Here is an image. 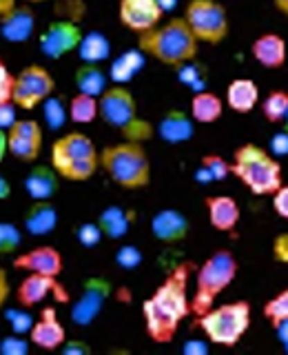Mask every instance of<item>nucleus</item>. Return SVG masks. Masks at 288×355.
<instances>
[{"label": "nucleus", "instance_id": "nucleus-47", "mask_svg": "<svg viewBox=\"0 0 288 355\" xmlns=\"http://www.w3.org/2000/svg\"><path fill=\"white\" fill-rule=\"evenodd\" d=\"M273 331H275V336H277V340H280V342H282V347H284V351L288 353V320L280 322V324H273Z\"/></svg>", "mask_w": 288, "mask_h": 355}, {"label": "nucleus", "instance_id": "nucleus-10", "mask_svg": "<svg viewBox=\"0 0 288 355\" xmlns=\"http://www.w3.org/2000/svg\"><path fill=\"white\" fill-rule=\"evenodd\" d=\"M53 89H55V80L44 67L27 64L25 69H20L18 76H14L11 103L16 107H22L25 111H31L40 107L47 98H51Z\"/></svg>", "mask_w": 288, "mask_h": 355}, {"label": "nucleus", "instance_id": "nucleus-43", "mask_svg": "<svg viewBox=\"0 0 288 355\" xmlns=\"http://www.w3.org/2000/svg\"><path fill=\"white\" fill-rule=\"evenodd\" d=\"M11 87H14V76L9 73L5 62L0 60V103L11 100Z\"/></svg>", "mask_w": 288, "mask_h": 355}, {"label": "nucleus", "instance_id": "nucleus-48", "mask_svg": "<svg viewBox=\"0 0 288 355\" xmlns=\"http://www.w3.org/2000/svg\"><path fill=\"white\" fill-rule=\"evenodd\" d=\"M186 355H206V351H208V347L204 342H195V340H191V342H186L184 344V349H182Z\"/></svg>", "mask_w": 288, "mask_h": 355}, {"label": "nucleus", "instance_id": "nucleus-34", "mask_svg": "<svg viewBox=\"0 0 288 355\" xmlns=\"http://www.w3.org/2000/svg\"><path fill=\"white\" fill-rule=\"evenodd\" d=\"M262 315L269 320V324H280V322L288 320V286L277 291L273 297H269L262 306Z\"/></svg>", "mask_w": 288, "mask_h": 355}, {"label": "nucleus", "instance_id": "nucleus-52", "mask_svg": "<svg viewBox=\"0 0 288 355\" xmlns=\"http://www.w3.org/2000/svg\"><path fill=\"white\" fill-rule=\"evenodd\" d=\"M9 151V147H7V131L5 129H0V160L5 158V153Z\"/></svg>", "mask_w": 288, "mask_h": 355}, {"label": "nucleus", "instance_id": "nucleus-26", "mask_svg": "<svg viewBox=\"0 0 288 355\" xmlns=\"http://www.w3.org/2000/svg\"><path fill=\"white\" fill-rule=\"evenodd\" d=\"M58 171L51 164L33 166L25 180V189L33 200H51L55 191H58Z\"/></svg>", "mask_w": 288, "mask_h": 355}, {"label": "nucleus", "instance_id": "nucleus-33", "mask_svg": "<svg viewBox=\"0 0 288 355\" xmlns=\"http://www.w3.org/2000/svg\"><path fill=\"white\" fill-rule=\"evenodd\" d=\"M69 118L73 122H78V125H89V122H93L96 118H100L98 98L78 92L71 98V103H69Z\"/></svg>", "mask_w": 288, "mask_h": 355}, {"label": "nucleus", "instance_id": "nucleus-38", "mask_svg": "<svg viewBox=\"0 0 288 355\" xmlns=\"http://www.w3.org/2000/svg\"><path fill=\"white\" fill-rule=\"evenodd\" d=\"M116 260H118V264L122 266V269H136V266L142 262V253L136 249V247H122L120 251H118V255H116Z\"/></svg>", "mask_w": 288, "mask_h": 355}, {"label": "nucleus", "instance_id": "nucleus-40", "mask_svg": "<svg viewBox=\"0 0 288 355\" xmlns=\"http://www.w3.org/2000/svg\"><path fill=\"white\" fill-rule=\"evenodd\" d=\"M271 253H273L275 262L288 264V233H280V236H275V240L271 244Z\"/></svg>", "mask_w": 288, "mask_h": 355}, {"label": "nucleus", "instance_id": "nucleus-51", "mask_svg": "<svg viewBox=\"0 0 288 355\" xmlns=\"http://www.w3.org/2000/svg\"><path fill=\"white\" fill-rule=\"evenodd\" d=\"M9 196H11V184L7 178L0 175V200H7Z\"/></svg>", "mask_w": 288, "mask_h": 355}, {"label": "nucleus", "instance_id": "nucleus-54", "mask_svg": "<svg viewBox=\"0 0 288 355\" xmlns=\"http://www.w3.org/2000/svg\"><path fill=\"white\" fill-rule=\"evenodd\" d=\"M284 129L288 131V116H286V120H284Z\"/></svg>", "mask_w": 288, "mask_h": 355}, {"label": "nucleus", "instance_id": "nucleus-31", "mask_svg": "<svg viewBox=\"0 0 288 355\" xmlns=\"http://www.w3.org/2000/svg\"><path fill=\"white\" fill-rule=\"evenodd\" d=\"M260 111L266 122L271 125H284L288 116V92L286 89H275L264 100H260Z\"/></svg>", "mask_w": 288, "mask_h": 355}, {"label": "nucleus", "instance_id": "nucleus-30", "mask_svg": "<svg viewBox=\"0 0 288 355\" xmlns=\"http://www.w3.org/2000/svg\"><path fill=\"white\" fill-rule=\"evenodd\" d=\"M98 225H100V229H102V236H107L111 240H118V238H122L129 231L131 218L127 216L125 209L109 207V209L102 211V214H100Z\"/></svg>", "mask_w": 288, "mask_h": 355}, {"label": "nucleus", "instance_id": "nucleus-55", "mask_svg": "<svg viewBox=\"0 0 288 355\" xmlns=\"http://www.w3.org/2000/svg\"><path fill=\"white\" fill-rule=\"evenodd\" d=\"M27 3H44V0H27Z\"/></svg>", "mask_w": 288, "mask_h": 355}, {"label": "nucleus", "instance_id": "nucleus-49", "mask_svg": "<svg viewBox=\"0 0 288 355\" xmlns=\"http://www.w3.org/2000/svg\"><path fill=\"white\" fill-rule=\"evenodd\" d=\"M7 297H9V277L5 269H0V309L7 302Z\"/></svg>", "mask_w": 288, "mask_h": 355}, {"label": "nucleus", "instance_id": "nucleus-37", "mask_svg": "<svg viewBox=\"0 0 288 355\" xmlns=\"http://www.w3.org/2000/svg\"><path fill=\"white\" fill-rule=\"evenodd\" d=\"M75 236H78V242L84 244V247H93V244H98L100 238H102V229H100L98 222H84V225L78 227Z\"/></svg>", "mask_w": 288, "mask_h": 355}, {"label": "nucleus", "instance_id": "nucleus-6", "mask_svg": "<svg viewBox=\"0 0 288 355\" xmlns=\"http://www.w3.org/2000/svg\"><path fill=\"white\" fill-rule=\"evenodd\" d=\"M51 166L64 180L87 182L100 169V151L87 133H64L51 144Z\"/></svg>", "mask_w": 288, "mask_h": 355}, {"label": "nucleus", "instance_id": "nucleus-27", "mask_svg": "<svg viewBox=\"0 0 288 355\" xmlns=\"http://www.w3.org/2000/svg\"><path fill=\"white\" fill-rule=\"evenodd\" d=\"M73 80H75L78 92H80V94H89V96H96V98H100L109 89L107 87L109 76L102 69H100L98 64H93V62H84V64L78 67Z\"/></svg>", "mask_w": 288, "mask_h": 355}, {"label": "nucleus", "instance_id": "nucleus-25", "mask_svg": "<svg viewBox=\"0 0 288 355\" xmlns=\"http://www.w3.org/2000/svg\"><path fill=\"white\" fill-rule=\"evenodd\" d=\"M58 225V209L49 200H36L25 216V229L31 236H49Z\"/></svg>", "mask_w": 288, "mask_h": 355}, {"label": "nucleus", "instance_id": "nucleus-44", "mask_svg": "<svg viewBox=\"0 0 288 355\" xmlns=\"http://www.w3.org/2000/svg\"><path fill=\"white\" fill-rule=\"evenodd\" d=\"M16 122V105L11 100H5L0 103V129H9Z\"/></svg>", "mask_w": 288, "mask_h": 355}, {"label": "nucleus", "instance_id": "nucleus-23", "mask_svg": "<svg viewBox=\"0 0 288 355\" xmlns=\"http://www.w3.org/2000/svg\"><path fill=\"white\" fill-rule=\"evenodd\" d=\"M58 288V282L51 275H42V273H29L25 280L18 286V302L20 306H36L38 302H42L51 291Z\"/></svg>", "mask_w": 288, "mask_h": 355}, {"label": "nucleus", "instance_id": "nucleus-41", "mask_svg": "<svg viewBox=\"0 0 288 355\" xmlns=\"http://www.w3.org/2000/svg\"><path fill=\"white\" fill-rule=\"evenodd\" d=\"M29 344L20 338H7L0 342V353L3 355H27Z\"/></svg>", "mask_w": 288, "mask_h": 355}, {"label": "nucleus", "instance_id": "nucleus-28", "mask_svg": "<svg viewBox=\"0 0 288 355\" xmlns=\"http://www.w3.org/2000/svg\"><path fill=\"white\" fill-rule=\"evenodd\" d=\"M144 55L140 49H129L125 53H120L118 58L114 60V64H111V80H114L116 85H125L129 80H133V78L138 76V71L142 69V64H144Z\"/></svg>", "mask_w": 288, "mask_h": 355}, {"label": "nucleus", "instance_id": "nucleus-53", "mask_svg": "<svg viewBox=\"0 0 288 355\" xmlns=\"http://www.w3.org/2000/svg\"><path fill=\"white\" fill-rule=\"evenodd\" d=\"M273 7L280 11L282 16L288 18V0H273Z\"/></svg>", "mask_w": 288, "mask_h": 355}, {"label": "nucleus", "instance_id": "nucleus-9", "mask_svg": "<svg viewBox=\"0 0 288 355\" xmlns=\"http://www.w3.org/2000/svg\"><path fill=\"white\" fill-rule=\"evenodd\" d=\"M182 18L186 20L197 42L219 44L228 36V11L217 0H188Z\"/></svg>", "mask_w": 288, "mask_h": 355}, {"label": "nucleus", "instance_id": "nucleus-24", "mask_svg": "<svg viewBox=\"0 0 288 355\" xmlns=\"http://www.w3.org/2000/svg\"><path fill=\"white\" fill-rule=\"evenodd\" d=\"M224 107H226V103L217 94L202 89V92L193 94L188 114H191V118L195 122H199V125H213V122H217L222 116H224Z\"/></svg>", "mask_w": 288, "mask_h": 355}, {"label": "nucleus", "instance_id": "nucleus-22", "mask_svg": "<svg viewBox=\"0 0 288 355\" xmlns=\"http://www.w3.org/2000/svg\"><path fill=\"white\" fill-rule=\"evenodd\" d=\"M36 27V16L29 7H16L0 18V36L7 42H27Z\"/></svg>", "mask_w": 288, "mask_h": 355}, {"label": "nucleus", "instance_id": "nucleus-11", "mask_svg": "<svg viewBox=\"0 0 288 355\" xmlns=\"http://www.w3.org/2000/svg\"><path fill=\"white\" fill-rule=\"evenodd\" d=\"M111 295V282L105 277H89L84 280L82 293L71 306V322L75 327H89L93 324V320L100 315V311L105 309V302Z\"/></svg>", "mask_w": 288, "mask_h": 355}, {"label": "nucleus", "instance_id": "nucleus-12", "mask_svg": "<svg viewBox=\"0 0 288 355\" xmlns=\"http://www.w3.org/2000/svg\"><path fill=\"white\" fill-rule=\"evenodd\" d=\"M9 153L20 162L38 160L42 151V127L38 120H16L7 129Z\"/></svg>", "mask_w": 288, "mask_h": 355}, {"label": "nucleus", "instance_id": "nucleus-42", "mask_svg": "<svg viewBox=\"0 0 288 355\" xmlns=\"http://www.w3.org/2000/svg\"><path fill=\"white\" fill-rule=\"evenodd\" d=\"M7 318H9V324L14 327L16 333L31 331V327H33L31 315L29 313H22V311H7Z\"/></svg>", "mask_w": 288, "mask_h": 355}, {"label": "nucleus", "instance_id": "nucleus-18", "mask_svg": "<svg viewBox=\"0 0 288 355\" xmlns=\"http://www.w3.org/2000/svg\"><path fill=\"white\" fill-rule=\"evenodd\" d=\"M151 233L158 242L175 244L188 236V220L177 209H162L151 220Z\"/></svg>", "mask_w": 288, "mask_h": 355}, {"label": "nucleus", "instance_id": "nucleus-15", "mask_svg": "<svg viewBox=\"0 0 288 355\" xmlns=\"http://www.w3.org/2000/svg\"><path fill=\"white\" fill-rule=\"evenodd\" d=\"M251 55L264 69H282L288 58L286 38L277 31H264L251 42Z\"/></svg>", "mask_w": 288, "mask_h": 355}, {"label": "nucleus", "instance_id": "nucleus-16", "mask_svg": "<svg viewBox=\"0 0 288 355\" xmlns=\"http://www.w3.org/2000/svg\"><path fill=\"white\" fill-rule=\"evenodd\" d=\"M16 269L22 271H29V273H42V275H51V277H58L62 273V255L58 249L53 247H36L27 253L18 255L14 260Z\"/></svg>", "mask_w": 288, "mask_h": 355}, {"label": "nucleus", "instance_id": "nucleus-14", "mask_svg": "<svg viewBox=\"0 0 288 355\" xmlns=\"http://www.w3.org/2000/svg\"><path fill=\"white\" fill-rule=\"evenodd\" d=\"M164 9L160 0H120L118 18L127 29L144 33L160 25Z\"/></svg>", "mask_w": 288, "mask_h": 355}, {"label": "nucleus", "instance_id": "nucleus-50", "mask_svg": "<svg viewBox=\"0 0 288 355\" xmlns=\"http://www.w3.org/2000/svg\"><path fill=\"white\" fill-rule=\"evenodd\" d=\"M18 5H16V0H0V18L7 16L9 11H14Z\"/></svg>", "mask_w": 288, "mask_h": 355}, {"label": "nucleus", "instance_id": "nucleus-39", "mask_svg": "<svg viewBox=\"0 0 288 355\" xmlns=\"http://www.w3.org/2000/svg\"><path fill=\"white\" fill-rule=\"evenodd\" d=\"M271 202H273V211L277 214V218L288 222V184H282L277 189V191L271 196Z\"/></svg>", "mask_w": 288, "mask_h": 355}, {"label": "nucleus", "instance_id": "nucleus-46", "mask_svg": "<svg viewBox=\"0 0 288 355\" xmlns=\"http://www.w3.org/2000/svg\"><path fill=\"white\" fill-rule=\"evenodd\" d=\"M273 155L275 153H288V131L284 129L282 133H277V136L273 138Z\"/></svg>", "mask_w": 288, "mask_h": 355}, {"label": "nucleus", "instance_id": "nucleus-35", "mask_svg": "<svg viewBox=\"0 0 288 355\" xmlns=\"http://www.w3.org/2000/svg\"><path fill=\"white\" fill-rule=\"evenodd\" d=\"M42 105H44V120H47V125L51 129L62 127L66 116H69V107H64L60 98H47Z\"/></svg>", "mask_w": 288, "mask_h": 355}, {"label": "nucleus", "instance_id": "nucleus-17", "mask_svg": "<svg viewBox=\"0 0 288 355\" xmlns=\"http://www.w3.org/2000/svg\"><path fill=\"white\" fill-rule=\"evenodd\" d=\"M204 207H206L208 225L213 227L215 231L231 233L240 225L242 209H240L235 198H231V196H208L204 200Z\"/></svg>", "mask_w": 288, "mask_h": 355}, {"label": "nucleus", "instance_id": "nucleus-29", "mask_svg": "<svg viewBox=\"0 0 288 355\" xmlns=\"http://www.w3.org/2000/svg\"><path fill=\"white\" fill-rule=\"evenodd\" d=\"M78 53H80L82 62H102L109 58L111 53V42L105 36L102 31H89L82 36L80 40V47H78Z\"/></svg>", "mask_w": 288, "mask_h": 355}, {"label": "nucleus", "instance_id": "nucleus-32", "mask_svg": "<svg viewBox=\"0 0 288 355\" xmlns=\"http://www.w3.org/2000/svg\"><path fill=\"white\" fill-rule=\"evenodd\" d=\"M233 173L231 169V160H224L217 153H206L199 160V169H197V180L202 182H222Z\"/></svg>", "mask_w": 288, "mask_h": 355}, {"label": "nucleus", "instance_id": "nucleus-1", "mask_svg": "<svg viewBox=\"0 0 288 355\" xmlns=\"http://www.w3.org/2000/svg\"><path fill=\"white\" fill-rule=\"evenodd\" d=\"M193 264L182 262L164 277V282L142 302L144 327L155 344L173 342L180 322L191 313V295H188V280H191Z\"/></svg>", "mask_w": 288, "mask_h": 355}, {"label": "nucleus", "instance_id": "nucleus-3", "mask_svg": "<svg viewBox=\"0 0 288 355\" xmlns=\"http://www.w3.org/2000/svg\"><path fill=\"white\" fill-rule=\"evenodd\" d=\"M233 175L249 189L253 196H273L284 184L282 164L273 151L260 144H240L231 158Z\"/></svg>", "mask_w": 288, "mask_h": 355}, {"label": "nucleus", "instance_id": "nucleus-19", "mask_svg": "<svg viewBox=\"0 0 288 355\" xmlns=\"http://www.w3.org/2000/svg\"><path fill=\"white\" fill-rule=\"evenodd\" d=\"M193 118L191 114H186L182 109H169L166 114L160 118V122L155 125V133L169 144H184L193 138Z\"/></svg>", "mask_w": 288, "mask_h": 355}, {"label": "nucleus", "instance_id": "nucleus-5", "mask_svg": "<svg viewBox=\"0 0 288 355\" xmlns=\"http://www.w3.org/2000/svg\"><path fill=\"white\" fill-rule=\"evenodd\" d=\"M240 273V262L228 249H217L199 264L195 275V293L191 295V313L197 318L215 306V300L235 282Z\"/></svg>", "mask_w": 288, "mask_h": 355}, {"label": "nucleus", "instance_id": "nucleus-7", "mask_svg": "<svg viewBox=\"0 0 288 355\" xmlns=\"http://www.w3.org/2000/svg\"><path fill=\"white\" fill-rule=\"evenodd\" d=\"M98 105H100V118H102L105 125L118 129L125 136V140L144 142L153 136L155 131L153 125L151 122H144L138 116V103L127 87L122 85L109 87L98 98Z\"/></svg>", "mask_w": 288, "mask_h": 355}, {"label": "nucleus", "instance_id": "nucleus-2", "mask_svg": "<svg viewBox=\"0 0 288 355\" xmlns=\"http://www.w3.org/2000/svg\"><path fill=\"white\" fill-rule=\"evenodd\" d=\"M197 38L188 29L184 18H169L144 33H138V49L169 67H182L195 60Z\"/></svg>", "mask_w": 288, "mask_h": 355}, {"label": "nucleus", "instance_id": "nucleus-13", "mask_svg": "<svg viewBox=\"0 0 288 355\" xmlns=\"http://www.w3.org/2000/svg\"><path fill=\"white\" fill-rule=\"evenodd\" d=\"M82 29L71 20H55L40 33V49L51 60H58L62 55L75 51L80 47Z\"/></svg>", "mask_w": 288, "mask_h": 355}, {"label": "nucleus", "instance_id": "nucleus-8", "mask_svg": "<svg viewBox=\"0 0 288 355\" xmlns=\"http://www.w3.org/2000/svg\"><path fill=\"white\" fill-rule=\"evenodd\" d=\"M253 309L246 300H235L219 306H210L206 313L197 318L199 329L217 347H235L251 329Z\"/></svg>", "mask_w": 288, "mask_h": 355}, {"label": "nucleus", "instance_id": "nucleus-21", "mask_svg": "<svg viewBox=\"0 0 288 355\" xmlns=\"http://www.w3.org/2000/svg\"><path fill=\"white\" fill-rule=\"evenodd\" d=\"M29 338H31V344H36V347L44 351H55V349H62V344L66 342V331L58 322V318L53 315V311L47 309L38 322H33Z\"/></svg>", "mask_w": 288, "mask_h": 355}, {"label": "nucleus", "instance_id": "nucleus-45", "mask_svg": "<svg viewBox=\"0 0 288 355\" xmlns=\"http://www.w3.org/2000/svg\"><path fill=\"white\" fill-rule=\"evenodd\" d=\"M89 344L84 342H64L62 344V353L64 355H89Z\"/></svg>", "mask_w": 288, "mask_h": 355}, {"label": "nucleus", "instance_id": "nucleus-20", "mask_svg": "<svg viewBox=\"0 0 288 355\" xmlns=\"http://www.w3.org/2000/svg\"><path fill=\"white\" fill-rule=\"evenodd\" d=\"M224 103L231 111H235L240 116L253 114L260 107V87L253 78H235L226 87Z\"/></svg>", "mask_w": 288, "mask_h": 355}, {"label": "nucleus", "instance_id": "nucleus-4", "mask_svg": "<svg viewBox=\"0 0 288 355\" xmlns=\"http://www.w3.org/2000/svg\"><path fill=\"white\" fill-rule=\"evenodd\" d=\"M100 166L118 187L136 191L151 182V158L142 142H118L100 151Z\"/></svg>", "mask_w": 288, "mask_h": 355}, {"label": "nucleus", "instance_id": "nucleus-36", "mask_svg": "<svg viewBox=\"0 0 288 355\" xmlns=\"http://www.w3.org/2000/svg\"><path fill=\"white\" fill-rule=\"evenodd\" d=\"M20 247V231L11 222H0V255H9Z\"/></svg>", "mask_w": 288, "mask_h": 355}]
</instances>
